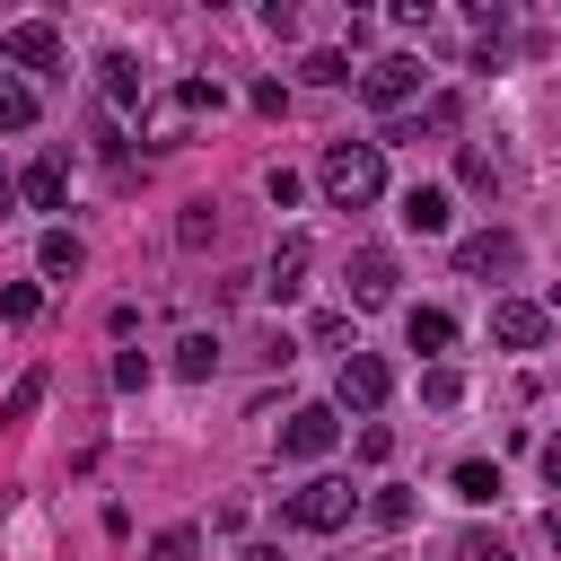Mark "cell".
Here are the masks:
<instances>
[{
    "label": "cell",
    "instance_id": "obj_8",
    "mask_svg": "<svg viewBox=\"0 0 561 561\" xmlns=\"http://www.w3.org/2000/svg\"><path fill=\"white\" fill-rule=\"evenodd\" d=\"M307 263H316V245H307V237L289 228V237L272 245V263H263V298H280V307H289V298L307 289Z\"/></svg>",
    "mask_w": 561,
    "mask_h": 561
},
{
    "label": "cell",
    "instance_id": "obj_9",
    "mask_svg": "<svg viewBox=\"0 0 561 561\" xmlns=\"http://www.w3.org/2000/svg\"><path fill=\"white\" fill-rule=\"evenodd\" d=\"M342 438V421H333V403H298L289 421H280V456H324Z\"/></svg>",
    "mask_w": 561,
    "mask_h": 561
},
{
    "label": "cell",
    "instance_id": "obj_24",
    "mask_svg": "<svg viewBox=\"0 0 561 561\" xmlns=\"http://www.w3.org/2000/svg\"><path fill=\"white\" fill-rule=\"evenodd\" d=\"M0 316H9V324H35V316H44V289H35V280H9V289H0Z\"/></svg>",
    "mask_w": 561,
    "mask_h": 561
},
{
    "label": "cell",
    "instance_id": "obj_12",
    "mask_svg": "<svg viewBox=\"0 0 561 561\" xmlns=\"http://www.w3.org/2000/svg\"><path fill=\"white\" fill-rule=\"evenodd\" d=\"M456 272H473V280H491V272H517V237H508V228H482V237H465V245H456Z\"/></svg>",
    "mask_w": 561,
    "mask_h": 561
},
{
    "label": "cell",
    "instance_id": "obj_6",
    "mask_svg": "<svg viewBox=\"0 0 561 561\" xmlns=\"http://www.w3.org/2000/svg\"><path fill=\"white\" fill-rule=\"evenodd\" d=\"M0 53H9L18 70H61V26H53V18H18V26L0 35Z\"/></svg>",
    "mask_w": 561,
    "mask_h": 561
},
{
    "label": "cell",
    "instance_id": "obj_31",
    "mask_svg": "<svg viewBox=\"0 0 561 561\" xmlns=\"http://www.w3.org/2000/svg\"><path fill=\"white\" fill-rule=\"evenodd\" d=\"M263 193H272V202H280V210H289V202H298V193H307V184H298V175H289V167H272V175H263Z\"/></svg>",
    "mask_w": 561,
    "mask_h": 561
},
{
    "label": "cell",
    "instance_id": "obj_34",
    "mask_svg": "<svg viewBox=\"0 0 561 561\" xmlns=\"http://www.w3.org/2000/svg\"><path fill=\"white\" fill-rule=\"evenodd\" d=\"M237 561H280V552H272V543H245V552H237Z\"/></svg>",
    "mask_w": 561,
    "mask_h": 561
},
{
    "label": "cell",
    "instance_id": "obj_29",
    "mask_svg": "<svg viewBox=\"0 0 561 561\" xmlns=\"http://www.w3.org/2000/svg\"><path fill=\"white\" fill-rule=\"evenodd\" d=\"M386 456H394V430L368 421V430H359V465H386Z\"/></svg>",
    "mask_w": 561,
    "mask_h": 561
},
{
    "label": "cell",
    "instance_id": "obj_25",
    "mask_svg": "<svg viewBox=\"0 0 561 561\" xmlns=\"http://www.w3.org/2000/svg\"><path fill=\"white\" fill-rule=\"evenodd\" d=\"M368 517H377V526H412V491H394V482H386V491L368 500Z\"/></svg>",
    "mask_w": 561,
    "mask_h": 561
},
{
    "label": "cell",
    "instance_id": "obj_16",
    "mask_svg": "<svg viewBox=\"0 0 561 561\" xmlns=\"http://www.w3.org/2000/svg\"><path fill=\"white\" fill-rule=\"evenodd\" d=\"M456 123H465V105H456V96H447V88H438V96H430V105H421V114H412V123H394V131H386V140H421V131H456Z\"/></svg>",
    "mask_w": 561,
    "mask_h": 561
},
{
    "label": "cell",
    "instance_id": "obj_11",
    "mask_svg": "<svg viewBox=\"0 0 561 561\" xmlns=\"http://www.w3.org/2000/svg\"><path fill=\"white\" fill-rule=\"evenodd\" d=\"M543 333H552L543 307H526V298H500V307H491V342H508V351H543Z\"/></svg>",
    "mask_w": 561,
    "mask_h": 561
},
{
    "label": "cell",
    "instance_id": "obj_36",
    "mask_svg": "<svg viewBox=\"0 0 561 561\" xmlns=\"http://www.w3.org/2000/svg\"><path fill=\"white\" fill-rule=\"evenodd\" d=\"M543 535H552V543H561V508H552V517H543Z\"/></svg>",
    "mask_w": 561,
    "mask_h": 561
},
{
    "label": "cell",
    "instance_id": "obj_4",
    "mask_svg": "<svg viewBox=\"0 0 561 561\" xmlns=\"http://www.w3.org/2000/svg\"><path fill=\"white\" fill-rule=\"evenodd\" d=\"M386 386H394V368H386L377 351H342V377H333V403H342V412H377Z\"/></svg>",
    "mask_w": 561,
    "mask_h": 561
},
{
    "label": "cell",
    "instance_id": "obj_3",
    "mask_svg": "<svg viewBox=\"0 0 561 561\" xmlns=\"http://www.w3.org/2000/svg\"><path fill=\"white\" fill-rule=\"evenodd\" d=\"M193 114H219V79H175L149 114H140V131H149V149H175L184 140V123Z\"/></svg>",
    "mask_w": 561,
    "mask_h": 561
},
{
    "label": "cell",
    "instance_id": "obj_21",
    "mask_svg": "<svg viewBox=\"0 0 561 561\" xmlns=\"http://www.w3.org/2000/svg\"><path fill=\"white\" fill-rule=\"evenodd\" d=\"M44 394H53V377H44V368H26V377H18L9 394H0V421H26V412H35Z\"/></svg>",
    "mask_w": 561,
    "mask_h": 561
},
{
    "label": "cell",
    "instance_id": "obj_27",
    "mask_svg": "<svg viewBox=\"0 0 561 561\" xmlns=\"http://www.w3.org/2000/svg\"><path fill=\"white\" fill-rule=\"evenodd\" d=\"M307 333H316V342H324V351H342V342H351V316H342V307H324V316H316V324H307ZM351 351H359V342H351Z\"/></svg>",
    "mask_w": 561,
    "mask_h": 561
},
{
    "label": "cell",
    "instance_id": "obj_35",
    "mask_svg": "<svg viewBox=\"0 0 561 561\" xmlns=\"http://www.w3.org/2000/svg\"><path fill=\"white\" fill-rule=\"evenodd\" d=\"M9 202H18V175H9V167H0V210H9Z\"/></svg>",
    "mask_w": 561,
    "mask_h": 561
},
{
    "label": "cell",
    "instance_id": "obj_23",
    "mask_svg": "<svg viewBox=\"0 0 561 561\" xmlns=\"http://www.w3.org/2000/svg\"><path fill=\"white\" fill-rule=\"evenodd\" d=\"M298 79H307V88H342V79H351V53H307Z\"/></svg>",
    "mask_w": 561,
    "mask_h": 561
},
{
    "label": "cell",
    "instance_id": "obj_15",
    "mask_svg": "<svg viewBox=\"0 0 561 561\" xmlns=\"http://www.w3.org/2000/svg\"><path fill=\"white\" fill-rule=\"evenodd\" d=\"M35 263H44V280H79V263H88V245H79L70 228H44V245H35Z\"/></svg>",
    "mask_w": 561,
    "mask_h": 561
},
{
    "label": "cell",
    "instance_id": "obj_32",
    "mask_svg": "<svg viewBox=\"0 0 561 561\" xmlns=\"http://www.w3.org/2000/svg\"><path fill=\"white\" fill-rule=\"evenodd\" d=\"M175 237H184V245H210V202H193V210H184V228H175Z\"/></svg>",
    "mask_w": 561,
    "mask_h": 561
},
{
    "label": "cell",
    "instance_id": "obj_37",
    "mask_svg": "<svg viewBox=\"0 0 561 561\" xmlns=\"http://www.w3.org/2000/svg\"><path fill=\"white\" fill-rule=\"evenodd\" d=\"M386 561H394V552H386Z\"/></svg>",
    "mask_w": 561,
    "mask_h": 561
},
{
    "label": "cell",
    "instance_id": "obj_7",
    "mask_svg": "<svg viewBox=\"0 0 561 561\" xmlns=\"http://www.w3.org/2000/svg\"><path fill=\"white\" fill-rule=\"evenodd\" d=\"M342 289H351V307H386V298H394V254H386V245H359V254L342 263Z\"/></svg>",
    "mask_w": 561,
    "mask_h": 561
},
{
    "label": "cell",
    "instance_id": "obj_18",
    "mask_svg": "<svg viewBox=\"0 0 561 561\" xmlns=\"http://www.w3.org/2000/svg\"><path fill=\"white\" fill-rule=\"evenodd\" d=\"M96 70H105V96H114V105H140V114H149V96H140V61H131V53H105Z\"/></svg>",
    "mask_w": 561,
    "mask_h": 561
},
{
    "label": "cell",
    "instance_id": "obj_19",
    "mask_svg": "<svg viewBox=\"0 0 561 561\" xmlns=\"http://www.w3.org/2000/svg\"><path fill=\"white\" fill-rule=\"evenodd\" d=\"M210 368H219V333H184V342H175V377H193V386H202Z\"/></svg>",
    "mask_w": 561,
    "mask_h": 561
},
{
    "label": "cell",
    "instance_id": "obj_17",
    "mask_svg": "<svg viewBox=\"0 0 561 561\" xmlns=\"http://www.w3.org/2000/svg\"><path fill=\"white\" fill-rule=\"evenodd\" d=\"M447 491H456V500H473V508H491V500H500V465H482V456H465V465L447 473Z\"/></svg>",
    "mask_w": 561,
    "mask_h": 561
},
{
    "label": "cell",
    "instance_id": "obj_20",
    "mask_svg": "<svg viewBox=\"0 0 561 561\" xmlns=\"http://www.w3.org/2000/svg\"><path fill=\"white\" fill-rule=\"evenodd\" d=\"M421 403H430V412H456V403H465V377H456L447 359H438V368H421Z\"/></svg>",
    "mask_w": 561,
    "mask_h": 561
},
{
    "label": "cell",
    "instance_id": "obj_30",
    "mask_svg": "<svg viewBox=\"0 0 561 561\" xmlns=\"http://www.w3.org/2000/svg\"><path fill=\"white\" fill-rule=\"evenodd\" d=\"M456 561H508V543H500V535H465V543H456Z\"/></svg>",
    "mask_w": 561,
    "mask_h": 561
},
{
    "label": "cell",
    "instance_id": "obj_33",
    "mask_svg": "<svg viewBox=\"0 0 561 561\" xmlns=\"http://www.w3.org/2000/svg\"><path fill=\"white\" fill-rule=\"evenodd\" d=\"M543 482L561 491V438H543Z\"/></svg>",
    "mask_w": 561,
    "mask_h": 561
},
{
    "label": "cell",
    "instance_id": "obj_10",
    "mask_svg": "<svg viewBox=\"0 0 561 561\" xmlns=\"http://www.w3.org/2000/svg\"><path fill=\"white\" fill-rule=\"evenodd\" d=\"M61 193H70V149H44V158L18 175V202H26V210H61Z\"/></svg>",
    "mask_w": 561,
    "mask_h": 561
},
{
    "label": "cell",
    "instance_id": "obj_13",
    "mask_svg": "<svg viewBox=\"0 0 561 561\" xmlns=\"http://www.w3.org/2000/svg\"><path fill=\"white\" fill-rule=\"evenodd\" d=\"M447 219H456V202H447L438 184H412V193H403V228H412V237H447Z\"/></svg>",
    "mask_w": 561,
    "mask_h": 561
},
{
    "label": "cell",
    "instance_id": "obj_5",
    "mask_svg": "<svg viewBox=\"0 0 561 561\" xmlns=\"http://www.w3.org/2000/svg\"><path fill=\"white\" fill-rule=\"evenodd\" d=\"M412 88H421V61H412V53H386V61H368V70H359V96H368L377 114L412 105Z\"/></svg>",
    "mask_w": 561,
    "mask_h": 561
},
{
    "label": "cell",
    "instance_id": "obj_2",
    "mask_svg": "<svg viewBox=\"0 0 561 561\" xmlns=\"http://www.w3.org/2000/svg\"><path fill=\"white\" fill-rule=\"evenodd\" d=\"M351 508H359V491L333 482V473H316V482H298V491L280 500V526H298V535H333V526H351Z\"/></svg>",
    "mask_w": 561,
    "mask_h": 561
},
{
    "label": "cell",
    "instance_id": "obj_26",
    "mask_svg": "<svg viewBox=\"0 0 561 561\" xmlns=\"http://www.w3.org/2000/svg\"><path fill=\"white\" fill-rule=\"evenodd\" d=\"M456 175H465V184H473V193H500V167H491V158H482V149H465V158H456Z\"/></svg>",
    "mask_w": 561,
    "mask_h": 561
},
{
    "label": "cell",
    "instance_id": "obj_1",
    "mask_svg": "<svg viewBox=\"0 0 561 561\" xmlns=\"http://www.w3.org/2000/svg\"><path fill=\"white\" fill-rule=\"evenodd\" d=\"M316 184H324L333 210H368L386 193V140H333L324 167H316Z\"/></svg>",
    "mask_w": 561,
    "mask_h": 561
},
{
    "label": "cell",
    "instance_id": "obj_22",
    "mask_svg": "<svg viewBox=\"0 0 561 561\" xmlns=\"http://www.w3.org/2000/svg\"><path fill=\"white\" fill-rule=\"evenodd\" d=\"M0 131H35V88L0 79Z\"/></svg>",
    "mask_w": 561,
    "mask_h": 561
},
{
    "label": "cell",
    "instance_id": "obj_28",
    "mask_svg": "<svg viewBox=\"0 0 561 561\" xmlns=\"http://www.w3.org/2000/svg\"><path fill=\"white\" fill-rule=\"evenodd\" d=\"M114 386H123V394H140V386H149V359H140V351H123V359H114Z\"/></svg>",
    "mask_w": 561,
    "mask_h": 561
},
{
    "label": "cell",
    "instance_id": "obj_14",
    "mask_svg": "<svg viewBox=\"0 0 561 561\" xmlns=\"http://www.w3.org/2000/svg\"><path fill=\"white\" fill-rule=\"evenodd\" d=\"M403 342H412V351L438 368V351L456 342V316H447V307H412V316H403Z\"/></svg>",
    "mask_w": 561,
    "mask_h": 561
}]
</instances>
